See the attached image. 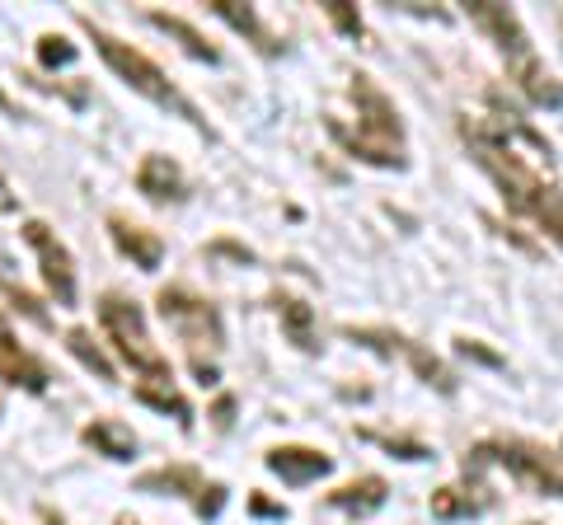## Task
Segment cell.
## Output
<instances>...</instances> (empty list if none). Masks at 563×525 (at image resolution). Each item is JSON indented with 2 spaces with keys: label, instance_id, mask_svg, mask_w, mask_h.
Listing matches in <instances>:
<instances>
[{
  "label": "cell",
  "instance_id": "14",
  "mask_svg": "<svg viewBox=\"0 0 563 525\" xmlns=\"http://www.w3.org/2000/svg\"><path fill=\"white\" fill-rule=\"evenodd\" d=\"M0 376H5L10 384H24V390H33V394L47 390V371L5 334V328H0Z\"/></svg>",
  "mask_w": 563,
  "mask_h": 525
},
{
  "label": "cell",
  "instance_id": "22",
  "mask_svg": "<svg viewBox=\"0 0 563 525\" xmlns=\"http://www.w3.org/2000/svg\"><path fill=\"white\" fill-rule=\"evenodd\" d=\"M38 62L43 66H70L76 62V47L66 38H57V33H47V38H38Z\"/></svg>",
  "mask_w": 563,
  "mask_h": 525
},
{
  "label": "cell",
  "instance_id": "7",
  "mask_svg": "<svg viewBox=\"0 0 563 525\" xmlns=\"http://www.w3.org/2000/svg\"><path fill=\"white\" fill-rule=\"evenodd\" d=\"M161 320L188 343L192 371H198V380H202V353H221V343H225L217 305L202 301V295H192L188 287H165L161 291Z\"/></svg>",
  "mask_w": 563,
  "mask_h": 525
},
{
  "label": "cell",
  "instance_id": "19",
  "mask_svg": "<svg viewBox=\"0 0 563 525\" xmlns=\"http://www.w3.org/2000/svg\"><path fill=\"white\" fill-rule=\"evenodd\" d=\"M66 347H70V357H76L85 371H95L103 384H118V371H113V361L99 353V343L90 338V328H70L66 334Z\"/></svg>",
  "mask_w": 563,
  "mask_h": 525
},
{
  "label": "cell",
  "instance_id": "26",
  "mask_svg": "<svg viewBox=\"0 0 563 525\" xmlns=\"http://www.w3.org/2000/svg\"><path fill=\"white\" fill-rule=\"evenodd\" d=\"M254 512H263V516H287L282 506H273V502H263V498H254Z\"/></svg>",
  "mask_w": 563,
  "mask_h": 525
},
{
  "label": "cell",
  "instance_id": "5",
  "mask_svg": "<svg viewBox=\"0 0 563 525\" xmlns=\"http://www.w3.org/2000/svg\"><path fill=\"white\" fill-rule=\"evenodd\" d=\"M85 29H90V38H95V47H99V57L113 66V76L122 80V85H132V90L141 94V99H151L155 109H169V113H179V118H188L192 127H202V113L192 109V103L174 90V85L165 80V71L155 66L146 52H136V47H128V43H118L113 33H103V29H95L90 20H80Z\"/></svg>",
  "mask_w": 563,
  "mask_h": 525
},
{
  "label": "cell",
  "instance_id": "9",
  "mask_svg": "<svg viewBox=\"0 0 563 525\" xmlns=\"http://www.w3.org/2000/svg\"><path fill=\"white\" fill-rule=\"evenodd\" d=\"M24 239L33 244V254H38V262H43V282L52 291V301H57L62 310H70L76 305V262H70V249L47 231L43 221H29Z\"/></svg>",
  "mask_w": 563,
  "mask_h": 525
},
{
  "label": "cell",
  "instance_id": "17",
  "mask_svg": "<svg viewBox=\"0 0 563 525\" xmlns=\"http://www.w3.org/2000/svg\"><path fill=\"white\" fill-rule=\"evenodd\" d=\"M211 10H217V14H221V20L231 24V29L250 33V38H254V47H258V52H268V57H277V52H282V43L273 38L268 29H263V20L254 14V5H235V0H217V5H211Z\"/></svg>",
  "mask_w": 563,
  "mask_h": 525
},
{
  "label": "cell",
  "instance_id": "3",
  "mask_svg": "<svg viewBox=\"0 0 563 525\" xmlns=\"http://www.w3.org/2000/svg\"><path fill=\"white\" fill-rule=\"evenodd\" d=\"M465 14L488 33L493 47L503 52L507 71H512V80L521 85V90L531 94L536 103H544V109H559V103H563V85H554L550 71H544V62L536 57V43L526 38V29L517 20V10L493 5V0H470Z\"/></svg>",
  "mask_w": 563,
  "mask_h": 525
},
{
  "label": "cell",
  "instance_id": "27",
  "mask_svg": "<svg viewBox=\"0 0 563 525\" xmlns=\"http://www.w3.org/2000/svg\"><path fill=\"white\" fill-rule=\"evenodd\" d=\"M118 525H141V521H132V516H118Z\"/></svg>",
  "mask_w": 563,
  "mask_h": 525
},
{
  "label": "cell",
  "instance_id": "6",
  "mask_svg": "<svg viewBox=\"0 0 563 525\" xmlns=\"http://www.w3.org/2000/svg\"><path fill=\"white\" fill-rule=\"evenodd\" d=\"M99 324H103V334L113 338L118 357L128 361L132 371H141L146 380H169V357L151 343L146 314H141L136 301H128V295H113V291H109V295L99 301Z\"/></svg>",
  "mask_w": 563,
  "mask_h": 525
},
{
  "label": "cell",
  "instance_id": "12",
  "mask_svg": "<svg viewBox=\"0 0 563 525\" xmlns=\"http://www.w3.org/2000/svg\"><path fill=\"white\" fill-rule=\"evenodd\" d=\"M470 483H451V488H437L432 493V516L437 521H470V516H479V512H488V488L474 479V474H465Z\"/></svg>",
  "mask_w": 563,
  "mask_h": 525
},
{
  "label": "cell",
  "instance_id": "20",
  "mask_svg": "<svg viewBox=\"0 0 563 525\" xmlns=\"http://www.w3.org/2000/svg\"><path fill=\"white\" fill-rule=\"evenodd\" d=\"M277 314H282V324H287V334H291V343L301 347V353H314V347H320V338H314V314H310V305L291 301V295H282Z\"/></svg>",
  "mask_w": 563,
  "mask_h": 525
},
{
  "label": "cell",
  "instance_id": "8",
  "mask_svg": "<svg viewBox=\"0 0 563 525\" xmlns=\"http://www.w3.org/2000/svg\"><path fill=\"white\" fill-rule=\"evenodd\" d=\"M136 488H141V493H174V498H188L192 512L207 516V521H217L221 506H225V488H221V483H207L202 469H192V465L151 469V474L136 479Z\"/></svg>",
  "mask_w": 563,
  "mask_h": 525
},
{
  "label": "cell",
  "instance_id": "18",
  "mask_svg": "<svg viewBox=\"0 0 563 525\" xmlns=\"http://www.w3.org/2000/svg\"><path fill=\"white\" fill-rule=\"evenodd\" d=\"M151 24H155V29H165V33H174V38L184 43V52H188V57H198V62H211V66L221 62V52L211 47V43H207L202 33L192 29L188 20H179V14H161V10H155V14H151Z\"/></svg>",
  "mask_w": 563,
  "mask_h": 525
},
{
  "label": "cell",
  "instance_id": "24",
  "mask_svg": "<svg viewBox=\"0 0 563 525\" xmlns=\"http://www.w3.org/2000/svg\"><path fill=\"white\" fill-rule=\"evenodd\" d=\"M366 436H372V432H366ZM372 442H380L385 450H399V460H428V446H418V442H395V436H372Z\"/></svg>",
  "mask_w": 563,
  "mask_h": 525
},
{
  "label": "cell",
  "instance_id": "4",
  "mask_svg": "<svg viewBox=\"0 0 563 525\" xmlns=\"http://www.w3.org/2000/svg\"><path fill=\"white\" fill-rule=\"evenodd\" d=\"M493 465L507 469L521 488H531L540 498H563V455L526 442V436H493V442H479L465 455V474L474 479Z\"/></svg>",
  "mask_w": 563,
  "mask_h": 525
},
{
  "label": "cell",
  "instance_id": "21",
  "mask_svg": "<svg viewBox=\"0 0 563 525\" xmlns=\"http://www.w3.org/2000/svg\"><path fill=\"white\" fill-rule=\"evenodd\" d=\"M136 399H141V404H151L155 413H174L184 427H188V417H192L188 399H184L179 390H174L169 380H146V384H136Z\"/></svg>",
  "mask_w": 563,
  "mask_h": 525
},
{
  "label": "cell",
  "instance_id": "15",
  "mask_svg": "<svg viewBox=\"0 0 563 525\" xmlns=\"http://www.w3.org/2000/svg\"><path fill=\"white\" fill-rule=\"evenodd\" d=\"M80 436H85V446H95V455H103V460H132L136 455V436H132V427H122L118 417H95Z\"/></svg>",
  "mask_w": 563,
  "mask_h": 525
},
{
  "label": "cell",
  "instance_id": "2",
  "mask_svg": "<svg viewBox=\"0 0 563 525\" xmlns=\"http://www.w3.org/2000/svg\"><path fill=\"white\" fill-rule=\"evenodd\" d=\"M352 103H357V127L329 118V132L339 136V146L352 160H366L376 169H404V122L395 113V103L385 99V90L372 76L352 80Z\"/></svg>",
  "mask_w": 563,
  "mask_h": 525
},
{
  "label": "cell",
  "instance_id": "1",
  "mask_svg": "<svg viewBox=\"0 0 563 525\" xmlns=\"http://www.w3.org/2000/svg\"><path fill=\"white\" fill-rule=\"evenodd\" d=\"M461 136L474 150L479 169L503 188L507 206L563 249V188H559V174H554L550 142H544L536 127H526L517 113L465 118Z\"/></svg>",
  "mask_w": 563,
  "mask_h": 525
},
{
  "label": "cell",
  "instance_id": "13",
  "mask_svg": "<svg viewBox=\"0 0 563 525\" xmlns=\"http://www.w3.org/2000/svg\"><path fill=\"white\" fill-rule=\"evenodd\" d=\"M136 188L146 192L151 202H179L184 198V169L169 160V155H146L136 169Z\"/></svg>",
  "mask_w": 563,
  "mask_h": 525
},
{
  "label": "cell",
  "instance_id": "11",
  "mask_svg": "<svg viewBox=\"0 0 563 525\" xmlns=\"http://www.w3.org/2000/svg\"><path fill=\"white\" fill-rule=\"evenodd\" d=\"M109 235H113V244L136 262L141 272H155L165 262V239L155 231H146V225H136L128 216H109Z\"/></svg>",
  "mask_w": 563,
  "mask_h": 525
},
{
  "label": "cell",
  "instance_id": "23",
  "mask_svg": "<svg viewBox=\"0 0 563 525\" xmlns=\"http://www.w3.org/2000/svg\"><path fill=\"white\" fill-rule=\"evenodd\" d=\"M324 14H329V20H333V24H339V29L347 33V38H362V14H357V10H347L343 0H329V5H324Z\"/></svg>",
  "mask_w": 563,
  "mask_h": 525
},
{
  "label": "cell",
  "instance_id": "10",
  "mask_svg": "<svg viewBox=\"0 0 563 525\" xmlns=\"http://www.w3.org/2000/svg\"><path fill=\"white\" fill-rule=\"evenodd\" d=\"M268 469L282 479V483H314V479H324L329 469H333V455L324 450H310V446H277L268 450Z\"/></svg>",
  "mask_w": 563,
  "mask_h": 525
},
{
  "label": "cell",
  "instance_id": "25",
  "mask_svg": "<svg viewBox=\"0 0 563 525\" xmlns=\"http://www.w3.org/2000/svg\"><path fill=\"white\" fill-rule=\"evenodd\" d=\"M14 206H20V198H14V192H10V183L0 179V212H14Z\"/></svg>",
  "mask_w": 563,
  "mask_h": 525
},
{
  "label": "cell",
  "instance_id": "16",
  "mask_svg": "<svg viewBox=\"0 0 563 525\" xmlns=\"http://www.w3.org/2000/svg\"><path fill=\"white\" fill-rule=\"evenodd\" d=\"M385 498H390V488H385L380 474H362V479H352L343 488H333L329 493V506H339V512H376V506H385Z\"/></svg>",
  "mask_w": 563,
  "mask_h": 525
}]
</instances>
